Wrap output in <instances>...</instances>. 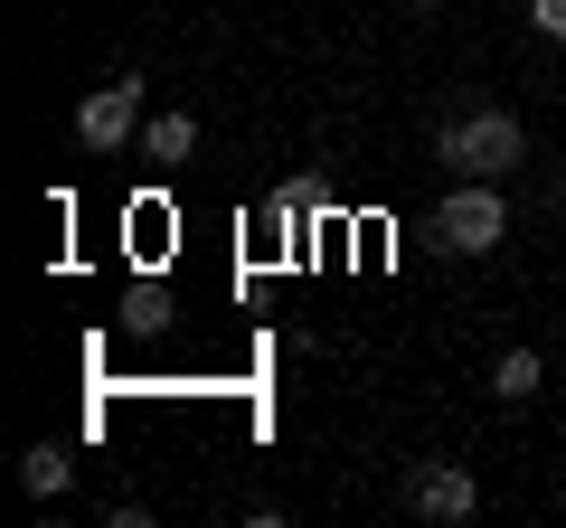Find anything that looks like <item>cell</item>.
I'll return each instance as SVG.
<instances>
[{
  "instance_id": "cell-1",
  "label": "cell",
  "mask_w": 566,
  "mask_h": 528,
  "mask_svg": "<svg viewBox=\"0 0 566 528\" xmlns=\"http://www.w3.org/2000/svg\"><path fill=\"white\" fill-rule=\"evenodd\" d=\"M434 161L463 170V180H501V170L528 161V133L510 104H472V114H453L444 133H434Z\"/></svg>"
},
{
  "instance_id": "cell-2",
  "label": "cell",
  "mask_w": 566,
  "mask_h": 528,
  "mask_svg": "<svg viewBox=\"0 0 566 528\" xmlns=\"http://www.w3.org/2000/svg\"><path fill=\"white\" fill-rule=\"evenodd\" d=\"M501 236H510V199L491 180H463L444 208H434V245H444V255H491Z\"/></svg>"
},
{
  "instance_id": "cell-3",
  "label": "cell",
  "mask_w": 566,
  "mask_h": 528,
  "mask_svg": "<svg viewBox=\"0 0 566 528\" xmlns=\"http://www.w3.org/2000/svg\"><path fill=\"white\" fill-rule=\"evenodd\" d=\"M406 509L434 519V528H463V519H482V482L463 463H416L406 472Z\"/></svg>"
},
{
  "instance_id": "cell-4",
  "label": "cell",
  "mask_w": 566,
  "mask_h": 528,
  "mask_svg": "<svg viewBox=\"0 0 566 528\" xmlns=\"http://www.w3.org/2000/svg\"><path fill=\"white\" fill-rule=\"evenodd\" d=\"M133 123H142V76H114V85H95V95L76 104V142L85 151H123Z\"/></svg>"
},
{
  "instance_id": "cell-5",
  "label": "cell",
  "mask_w": 566,
  "mask_h": 528,
  "mask_svg": "<svg viewBox=\"0 0 566 528\" xmlns=\"http://www.w3.org/2000/svg\"><path fill=\"white\" fill-rule=\"evenodd\" d=\"M66 482H76V453L66 444H29L20 453V490L29 500H66Z\"/></svg>"
},
{
  "instance_id": "cell-6",
  "label": "cell",
  "mask_w": 566,
  "mask_h": 528,
  "mask_svg": "<svg viewBox=\"0 0 566 528\" xmlns=\"http://www.w3.org/2000/svg\"><path fill=\"white\" fill-rule=\"evenodd\" d=\"M538 378H547V359L538 349H501V368H491V397H501V406H528V397H538Z\"/></svg>"
},
{
  "instance_id": "cell-7",
  "label": "cell",
  "mask_w": 566,
  "mask_h": 528,
  "mask_svg": "<svg viewBox=\"0 0 566 528\" xmlns=\"http://www.w3.org/2000/svg\"><path fill=\"white\" fill-rule=\"evenodd\" d=\"M189 142H199V123H189V114H151V123H142V151H151V161H189Z\"/></svg>"
},
{
  "instance_id": "cell-8",
  "label": "cell",
  "mask_w": 566,
  "mask_h": 528,
  "mask_svg": "<svg viewBox=\"0 0 566 528\" xmlns=\"http://www.w3.org/2000/svg\"><path fill=\"white\" fill-rule=\"evenodd\" d=\"M528 29L538 39H566V0H528Z\"/></svg>"
},
{
  "instance_id": "cell-9",
  "label": "cell",
  "mask_w": 566,
  "mask_h": 528,
  "mask_svg": "<svg viewBox=\"0 0 566 528\" xmlns=\"http://www.w3.org/2000/svg\"><path fill=\"white\" fill-rule=\"evenodd\" d=\"M406 10H444V0H406Z\"/></svg>"
}]
</instances>
